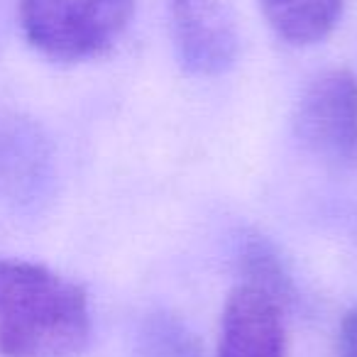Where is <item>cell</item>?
Segmentation results:
<instances>
[{
    "label": "cell",
    "instance_id": "obj_6",
    "mask_svg": "<svg viewBox=\"0 0 357 357\" xmlns=\"http://www.w3.org/2000/svg\"><path fill=\"white\" fill-rule=\"evenodd\" d=\"M264 15L291 45H316L337 25L342 0H262Z\"/></svg>",
    "mask_w": 357,
    "mask_h": 357
},
{
    "label": "cell",
    "instance_id": "obj_5",
    "mask_svg": "<svg viewBox=\"0 0 357 357\" xmlns=\"http://www.w3.org/2000/svg\"><path fill=\"white\" fill-rule=\"evenodd\" d=\"M218 357H287L282 303L262 289L238 284L220 318Z\"/></svg>",
    "mask_w": 357,
    "mask_h": 357
},
{
    "label": "cell",
    "instance_id": "obj_8",
    "mask_svg": "<svg viewBox=\"0 0 357 357\" xmlns=\"http://www.w3.org/2000/svg\"><path fill=\"white\" fill-rule=\"evenodd\" d=\"M137 357H201V350L178 318L154 313L137 333Z\"/></svg>",
    "mask_w": 357,
    "mask_h": 357
},
{
    "label": "cell",
    "instance_id": "obj_2",
    "mask_svg": "<svg viewBox=\"0 0 357 357\" xmlns=\"http://www.w3.org/2000/svg\"><path fill=\"white\" fill-rule=\"evenodd\" d=\"M135 0H20L27 42L59 61H81L115 45Z\"/></svg>",
    "mask_w": 357,
    "mask_h": 357
},
{
    "label": "cell",
    "instance_id": "obj_9",
    "mask_svg": "<svg viewBox=\"0 0 357 357\" xmlns=\"http://www.w3.org/2000/svg\"><path fill=\"white\" fill-rule=\"evenodd\" d=\"M337 355L357 357V306L345 313L337 331Z\"/></svg>",
    "mask_w": 357,
    "mask_h": 357
},
{
    "label": "cell",
    "instance_id": "obj_3",
    "mask_svg": "<svg viewBox=\"0 0 357 357\" xmlns=\"http://www.w3.org/2000/svg\"><path fill=\"white\" fill-rule=\"evenodd\" d=\"M296 135L308 152L335 167L357 164V79L347 69L321 74L296 110Z\"/></svg>",
    "mask_w": 357,
    "mask_h": 357
},
{
    "label": "cell",
    "instance_id": "obj_7",
    "mask_svg": "<svg viewBox=\"0 0 357 357\" xmlns=\"http://www.w3.org/2000/svg\"><path fill=\"white\" fill-rule=\"evenodd\" d=\"M240 267H243L245 277L243 284L262 289L269 296L277 298L282 306L294 298L291 274L267 240H250L240 255Z\"/></svg>",
    "mask_w": 357,
    "mask_h": 357
},
{
    "label": "cell",
    "instance_id": "obj_1",
    "mask_svg": "<svg viewBox=\"0 0 357 357\" xmlns=\"http://www.w3.org/2000/svg\"><path fill=\"white\" fill-rule=\"evenodd\" d=\"M89 337L79 284L45 264L0 257V357H79Z\"/></svg>",
    "mask_w": 357,
    "mask_h": 357
},
{
    "label": "cell",
    "instance_id": "obj_4",
    "mask_svg": "<svg viewBox=\"0 0 357 357\" xmlns=\"http://www.w3.org/2000/svg\"><path fill=\"white\" fill-rule=\"evenodd\" d=\"M178 64L191 76H223L240 54V22L233 0H169Z\"/></svg>",
    "mask_w": 357,
    "mask_h": 357
}]
</instances>
